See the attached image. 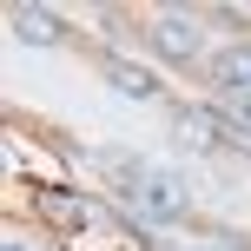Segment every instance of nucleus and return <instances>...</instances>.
Listing matches in <instances>:
<instances>
[{
	"label": "nucleus",
	"mask_w": 251,
	"mask_h": 251,
	"mask_svg": "<svg viewBox=\"0 0 251 251\" xmlns=\"http://www.w3.org/2000/svg\"><path fill=\"white\" fill-rule=\"evenodd\" d=\"M7 251H26V245H7Z\"/></svg>",
	"instance_id": "7"
},
{
	"label": "nucleus",
	"mask_w": 251,
	"mask_h": 251,
	"mask_svg": "<svg viewBox=\"0 0 251 251\" xmlns=\"http://www.w3.org/2000/svg\"><path fill=\"white\" fill-rule=\"evenodd\" d=\"M212 73H218V86H231V93H251V47H225Z\"/></svg>",
	"instance_id": "3"
},
{
	"label": "nucleus",
	"mask_w": 251,
	"mask_h": 251,
	"mask_svg": "<svg viewBox=\"0 0 251 251\" xmlns=\"http://www.w3.org/2000/svg\"><path fill=\"white\" fill-rule=\"evenodd\" d=\"M106 73H113V86L126 93V100H152V93H159V86H152V73H146V66H126V60H113Z\"/></svg>",
	"instance_id": "4"
},
{
	"label": "nucleus",
	"mask_w": 251,
	"mask_h": 251,
	"mask_svg": "<svg viewBox=\"0 0 251 251\" xmlns=\"http://www.w3.org/2000/svg\"><path fill=\"white\" fill-rule=\"evenodd\" d=\"M212 132H218L212 113H178V139H185V146H212Z\"/></svg>",
	"instance_id": "6"
},
{
	"label": "nucleus",
	"mask_w": 251,
	"mask_h": 251,
	"mask_svg": "<svg viewBox=\"0 0 251 251\" xmlns=\"http://www.w3.org/2000/svg\"><path fill=\"white\" fill-rule=\"evenodd\" d=\"M139 212H146V218H178L185 199H178L172 178H146V185H139Z\"/></svg>",
	"instance_id": "2"
},
{
	"label": "nucleus",
	"mask_w": 251,
	"mask_h": 251,
	"mask_svg": "<svg viewBox=\"0 0 251 251\" xmlns=\"http://www.w3.org/2000/svg\"><path fill=\"white\" fill-rule=\"evenodd\" d=\"M13 26H20V40H33V47L60 40V33H53V13H47V7H13Z\"/></svg>",
	"instance_id": "5"
},
{
	"label": "nucleus",
	"mask_w": 251,
	"mask_h": 251,
	"mask_svg": "<svg viewBox=\"0 0 251 251\" xmlns=\"http://www.w3.org/2000/svg\"><path fill=\"white\" fill-rule=\"evenodd\" d=\"M152 40H159V53H172V60H192V53H199V26H192L185 13H165V20L152 26Z\"/></svg>",
	"instance_id": "1"
}]
</instances>
